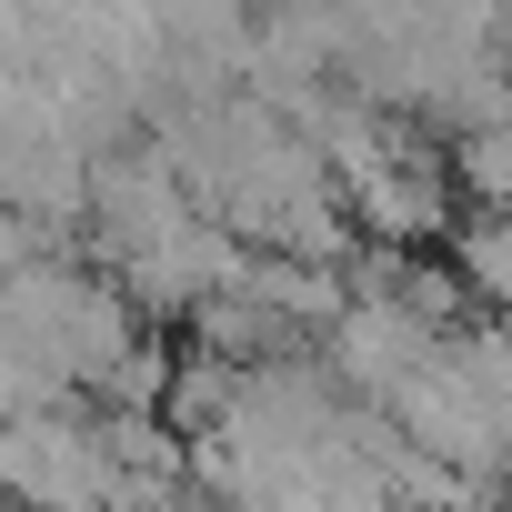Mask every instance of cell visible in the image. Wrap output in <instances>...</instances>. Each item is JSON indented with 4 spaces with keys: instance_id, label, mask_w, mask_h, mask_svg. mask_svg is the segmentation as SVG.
Returning a JSON list of instances; mask_svg holds the SVG:
<instances>
[{
    "instance_id": "1",
    "label": "cell",
    "mask_w": 512,
    "mask_h": 512,
    "mask_svg": "<svg viewBox=\"0 0 512 512\" xmlns=\"http://www.w3.org/2000/svg\"><path fill=\"white\" fill-rule=\"evenodd\" d=\"M452 272H462V292H472V302L512 332V211H472V221H462Z\"/></svg>"
}]
</instances>
